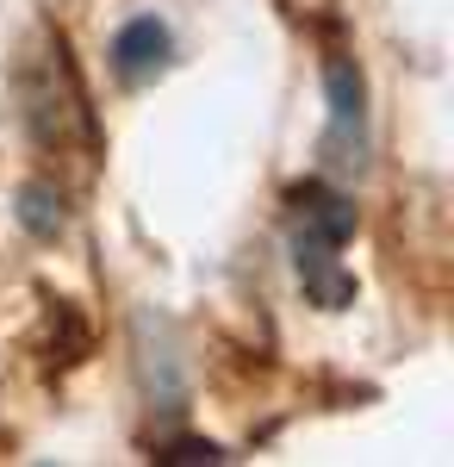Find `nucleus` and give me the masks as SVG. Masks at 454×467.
Returning <instances> with one entry per match:
<instances>
[{"label": "nucleus", "mask_w": 454, "mask_h": 467, "mask_svg": "<svg viewBox=\"0 0 454 467\" xmlns=\"http://www.w3.org/2000/svg\"><path fill=\"white\" fill-rule=\"evenodd\" d=\"M324 100H330V125H324V169L330 175H361L367 169V81L349 57H330L324 63Z\"/></svg>", "instance_id": "obj_1"}, {"label": "nucleus", "mask_w": 454, "mask_h": 467, "mask_svg": "<svg viewBox=\"0 0 454 467\" xmlns=\"http://www.w3.org/2000/svg\"><path fill=\"white\" fill-rule=\"evenodd\" d=\"M169 57H175V32H169L156 13H143V19H131V26H119V37H112V75H119L125 88L156 81V75L169 69Z\"/></svg>", "instance_id": "obj_2"}, {"label": "nucleus", "mask_w": 454, "mask_h": 467, "mask_svg": "<svg viewBox=\"0 0 454 467\" xmlns=\"http://www.w3.org/2000/svg\"><path fill=\"white\" fill-rule=\"evenodd\" d=\"M286 206H293V237H317V244H336V250L355 237V200H349V193H336L330 181H305V187H293Z\"/></svg>", "instance_id": "obj_3"}, {"label": "nucleus", "mask_w": 454, "mask_h": 467, "mask_svg": "<svg viewBox=\"0 0 454 467\" xmlns=\"http://www.w3.org/2000/svg\"><path fill=\"white\" fill-rule=\"evenodd\" d=\"M13 218L32 231L37 244H57L63 224H69V206H63V193H57L50 181H26V187L13 193Z\"/></svg>", "instance_id": "obj_4"}, {"label": "nucleus", "mask_w": 454, "mask_h": 467, "mask_svg": "<svg viewBox=\"0 0 454 467\" xmlns=\"http://www.w3.org/2000/svg\"><path fill=\"white\" fill-rule=\"evenodd\" d=\"M162 462H231L218 442H193V436H181V442H169L162 449Z\"/></svg>", "instance_id": "obj_5"}]
</instances>
